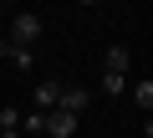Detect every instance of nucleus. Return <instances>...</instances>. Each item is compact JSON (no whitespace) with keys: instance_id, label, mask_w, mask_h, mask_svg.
<instances>
[{"instance_id":"obj_1","label":"nucleus","mask_w":153,"mask_h":138,"mask_svg":"<svg viewBox=\"0 0 153 138\" xmlns=\"http://www.w3.org/2000/svg\"><path fill=\"white\" fill-rule=\"evenodd\" d=\"M41 31H46V21L36 16V10H21V16H10V46H36L41 41Z\"/></svg>"},{"instance_id":"obj_2","label":"nucleus","mask_w":153,"mask_h":138,"mask_svg":"<svg viewBox=\"0 0 153 138\" xmlns=\"http://www.w3.org/2000/svg\"><path fill=\"white\" fill-rule=\"evenodd\" d=\"M128 66H133V51H128L123 41H112V46L102 51V72H112V77H128Z\"/></svg>"},{"instance_id":"obj_3","label":"nucleus","mask_w":153,"mask_h":138,"mask_svg":"<svg viewBox=\"0 0 153 138\" xmlns=\"http://www.w3.org/2000/svg\"><path fill=\"white\" fill-rule=\"evenodd\" d=\"M76 123H82V118H71V113L51 107V113H46V138H76Z\"/></svg>"},{"instance_id":"obj_4","label":"nucleus","mask_w":153,"mask_h":138,"mask_svg":"<svg viewBox=\"0 0 153 138\" xmlns=\"http://www.w3.org/2000/svg\"><path fill=\"white\" fill-rule=\"evenodd\" d=\"M61 113H71V118H82L87 107H92V92L87 87H61V102H56Z\"/></svg>"},{"instance_id":"obj_5","label":"nucleus","mask_w":153,"mask_h":138,"mask_svg":"<svg viewBox=\"0 0 153 138\" xmlns=\"http://www.w3.org/2000/svg\"><path fill=\"white\" fill-rule=\"evenodd\" d=\"M61 102V82H36V92H31V113H51Z\"/></svg>"},{"instance_id":"obj_6","label":"nucleus","mask_w":153,"mask_h":138,"mask_svg":"<svg viewBox=\"0 0 153 138\" xmlns=\"http://www.w3.org/2000/svg\"><path fill=\"white\" fill-rule=\"evenodd\" d=\"M5 61L16 66V72H31V66H36V51H31V46H10V51H5Z\"/></svg>"},{"instance_id":"obj_7","label":"nucleus","mask_w":153,"mask_h":138,"mask_svg":"<svg viewBox=\"0 0 153 138\" xmlns=\"http://www.w3.org/2000/svg\"><path fill=\"white\" fill-rule=\"evenodd\" d=\"M133 102H138L143 113H153V77H138V82H133Z\"/></svg>"},{"instance_id":"obj_8","label":"nucleus","mask_w":153,"mask_h":138,"mask_svg":"<svg viewBox=\"0 0 153 138\" xmlns=\"http://www.w3.org/2000/svg\"><path fill=\"white\" fill-rule=\"evenodd\" d=\"M21 133L41 138V133H46V113H21Z\"/></svg>"},{"instance_id":"obj_9","label":"nucleus","mask_w":153,"mask_h":138,"mask_svg":"<svg viewBox=\"0 0 153 138\" xmlns=\"http://www.w3.org/2000/svg\"><path fill=\"white\" fill-rule=\"evenodd\" d=\"M0 133H21V107H0Z\"/></svg>"},{"instance_id":"obj_10","label":"nucleus","mask_w":153,"mask_h":138,"mask_svg":"<svg viewBox=\"0 0 153 138\" xmlns=\"http://www.w3.org/2000/svg\"><path fill=\"white\" fill-rule=\"evenodd\" d=\"M102 92H107V97H117V92H128V77H112V72H102Z\"/></svg>"},{"instance_id":"obj_11","label":"nucleus","mask_w":153,"mask_h":138,"mask_svg":"<svg viewBox=\"0 0 153 138\" xmlns=\"http://www.w3.org/2000/svg\"><path fill=\"white\" fill-rule=\"evenodd\" d=\"M5 51H10V41H5V36H0V61H5Z\"/></svg>"}]
</instances>
